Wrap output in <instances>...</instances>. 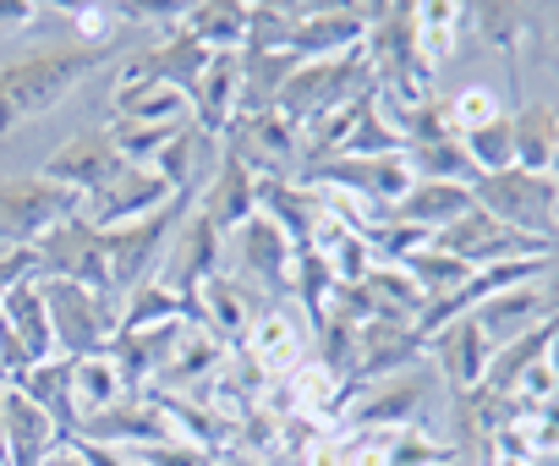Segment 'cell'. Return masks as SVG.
I'll return each mask as SVG.
<instances>
[{
    "label": "cell",
    "mask_w": 559,
    "mask_h": 466,
    "mask_svg": "<svg viewBox=\"0 0 559 466\" xmlns=\"http://www.w3.org/2000/svg\"><path fill=\"white\" fill-rule=\"evenodd\" d=\"M187 214H192V192H176L159 214L105 230V259H110V286H116V297H132L138 286H148V280L159 275L165 248H170L176 225H181Z\"/></svg>",
    "instance_id": "obj_3"
},
{
    "label": "cell",
    "mask_w": 559,
    "mask_h": 466,
    "mask_svg": "<svg viewBox=\"0 0 559 466\" xmlns=\"http://www.w3.org/2000/svg\"><path fill=\"white\" fill-rule=\"evenodd\" d=\"M219 264H225V237L219 230L192 208L181 225H176V237H170V248H165V264H159V286H170L181 302H187V313L198 319V291L219 275Z\"/></svg>",
    "instance_id": "obj_11"
},
{
    "label": "cell",
    "mask_w": 559,
    "mask_h": 466,
    "mask_svg": "<svg viewBox=\"0 0 559 466\" xmlns=\"http://www.w3.org/2000/svg\"><path fill=\"white\" fill-rule=\"evenodd\" d=\"M45 7H34V0H0V28H28Z\"/></svg>",
    "instance_id": "obj_43"
},
{
    "label": "cell",
    "mask_w": 559,
    "mask_h": 466,
    "mask_svg": "<svg viewBox=\"0 0 559 466\" xmlns=\"http://www.w3.org/2000/svg\"><path fill=\"white\" fill-rule=\"evenodd\" d=\"M121 395H127V384H121V368L110 362V351L72 362V406H78V422H83V417L110 411Z\"/></svg>",
    "instance_id": "obj_29"
},
{
    "label": "cell",
    "mask_w": 559,
    "mask_h": 466,
    "mask_svg": "<svg viewBox=\"0 0 559 466\" xmlns=\"http://www.w3.org/2000/svg\"><path fill=\"white\" fill-rule=\"evenodd\" d=\"M67 23H72V45H88V50H105V39L116 34V12L110 7H61Z\"/></svg>",
    "instance_id": "obj_39"
},
{
    "label": "cell",
    "mask_w": 559,
    "mask_h": 466,
    "mask_svg": "<svg viewBox=\"0 0 559 466\" xmlns=\"http://www.w3.org/2000/svg\"><path fill=\"white\" fill-rule=\"evenodd\" d=\"M472 203L483 214H493L499 225L537 237L543 248H554V208H559V181L554 176H532V170H499V176H472Z\"/></svg>",
    "instance_id": "obj_4"
},
{
    "label": "cell",
    "mask_w": 559,
    "mask_h": 466,
    "mask_svg": "<svg viewBox=\"0 0 559 466\" xmlns=\"http://www.w3.org/2000/svg\"><path fill=\"white\" fill-rule=\"evenodd\" d=\"M297 181H308V187H319V192H335V198H352V203H362L368 214H390L406 192H412V165H406V154H379V159H352V154H341V159H324V165H308V170H297Z\"/></svg>",
    "instance_id": "obj_5"
},
{
    "label": "cell",
    "mask_w": 559,
    "mask_h": 466,
    "mask_svg": "<svg viewBox=\"0 0 559 466\" xmlns=\"http://www.w3.org/2000/svg\"><path fill=\"white\" fill-rule=\"evenodd\" d=\"M72 439H78V433H72ZM78 450H83V466H132V455H127V450H116V444L78 439Z\"/></svg>",
    "instance_id": "obj_41"
},
{
    "label": "cell",
    "mask_w": 559,
    "mask_h": 466,
    "mask_svg": "<svg viewBox=\"0 0 559 466\" xmlns=\"http://www.w3.org/2000/svg\"><path fill=\"white\" fill-rule=\"evenodd\" d=\"M417 406H423V379L417 373H395L379 384H362L346 406V428L357 433H401L417 428Z\"/></svg>",
    "instance_id": "obj_16"
},
{
    "label": "cell",
    "mask_w": 559,
    "mask_h": 466,
    "mask_svg": "<svg viewBox=\"0 0 559 466\" xmlns=\"http://www.w3.org/2000/svg\"><path fill=\"white\" fill-rule=\"evenodd\" d=\"M444 116H450V132L466 138V132L499 121L504 110H499V94H493V88H461L455 99H444Z\"/></svg>",
    "instance_id": "obj_37"
},
{
    "label": "cell",
    "mask_w": 559,
    "mask_h": 466,
    "mask_svg": "<svg viewBox=\"0 0 559 466\" xmlns=\"http://www.w3.org/2000/svg\"><path fill=\"white\" fill-rule=\"evenodd\" d=\"M225 357H230V346H225L214 330L187 324L181 340H176V351H170V362L159 368V379H154L148 390H165V395H203L209 379L225 368Z\"/></svg>",
    "instance_id": "obj_19"
},
{
    "label": "cell",
    "mask_w": 559,
    "mask_h": 466,
    "mask_svg": "<svg viewBox=\"0 0 559 466\" xmlns=\"http://www.w3.org/2000/svg\"><path fill=\"white\" fill-rule=\"evenodd\" d=\"M219 237H230L236 225H247L252 214H258V176L219 143V165H214V176H209V187H203V203H192Z\"/></svg>",
    "instance_id": "obj_17"
},
{
    "label": "cell",
    "mask_w": 559,
    "mask_h": 466,
    "mask_svg": "<svg viewBox=\"0 0 559 466\" xmlns=\"http://www.w3.org/2000/svg\"><path fill=\"white\" fill-rule=\"evenodd\" d=\"M181 127H187V121H176V127H121V121H110L105 138L116 143V154H121L127 170H132V165H154V159L181 138Z\"/></svg>",
    "instance_id": "obj_35"
},
{
    "label": "cell",
    "mask_w": 559,
    "mask_h": 466,
    "mask_svg": "<svg viewBox=\"0 0 559 466\" xmlns=\"http://www.w3.org/2000/svg\"><path fill=\"white\" fill-rule=\"evenodd\" d=\"M362 94H373L368 50L330 56V61H302V67L286 77V88H280L274 116H286V121L302 132V127H313L319 116H330V110H341V105H352V99H362Z\"/></svg>",
    "instance_id": "obj_2"
},
{
    "label": "cell",
    "mask_w": 559,
    "mask_h": 466,
    "mask_svg": "<svg viewBox=\"0 0 559 466\" xmlns=\"http://www.w3.org/2000/svg\"><path fill=\"white\" fill-rule=\"evenodd\" d=\"M0 466H7V428H0Z\"/></svg>",
    "instance_id": "obj_45"
},
{
    "label": "cell",
    "mask_w": 559,
    "mask_h": 466,
    "mask_svg": "<svg viewBox=\"0 0 559 466\" xmlns=\"http://www.w3.org/2000/svg\"><path fill=\"white\" fill-rule=\"evenodd\" d=\"M368 45V23L357 7H297V23L286 34V56L297 61H330Z\"/></svg>",
    "instance_id": "obj_14"
},
{
    "label": "cell",
    "mask_w": 559,
    "mask_h": 466,
    "mask_svg": "<svg viewBox=\"0 0 559 466\" xmlns=\"http://www.w3.org/2000/svg\"><path fill=\"white\" fill-rule=\"evenodd\" d=\"M181 34L198 39L209 56H241L247 50V7L241 0H203V7H187Z\"/></svg>",
    "instance_id": "obj_27"
},
{
    "label": "cell",
    "mask_w": 559,
    "mask_h": 466,
    "mask_svg": "<svg viewBox=\"0 0 559 466\" xmlns=\"http://www.w3.org/2000/svg\"><path fill=\"white\" fill-rule=\"evenodd\" d=\"M493 466H510V461H493Z\"/></svg>",
    "instance_id": "obj_46"
},
{
    "label": "cell",
    "mask_w": 559,
    "mask_h": 466,
    "mask_svg": "<svg viewBox=\"0 0 559 466\" xmlns=\"http://www.w3.org/2000/svg\"><path fill=\"white\" fill-rule=\"evenodd\" d=\"M461 148H466V165H472V176H499V170H510V165H515L510 116H499V121H488V127L466 132V138H461Z\"/></svg>",
    "instance_id": "obj_34"
},
{
    "label": "cell",
    "mask_w": 559,
    "mask_h": 466,
    "mask_svg": "<svg viewBox=\"0 0 559 466\" xmlns=\"http://www.w3.org/2000/svg\"><path fill=\"white\" fill-rule=\"evenodd\" d=\"M230 259H236V280L241 286H263V291H274L280 302L292 297V264H297V248H292V237L280 230L269 214H252L247 225H236L230 230Z\"/></svg>",
    "instance_id": "obj_12"
},
{
    "label": "cell",
    "mask_w": 559,
    "mask_h": 466,
    "mask_svg": "<svg viewBox=\"0 0 559 466\" xmlns=\"http://www.w3.org/2000/svg\"><path fill=\"white\" fill-rule=\"evenodd\" d=\"M433 248L455 253L466 270H493V264H515V259H548V253H554V248H543L537 237H521V230L499 225V219H493V214H483L477 203H472L461 219H450L444 230H433Z\"/></svg>",
    "instance_id": "obj_10"
},
{
    "label": "cell",
    "mask_w": 559,
    "mask_h": 466,
    "mask_svg": "<svg viewBox=\"0 0 559 466\" xmlns=\"http://www.w3.org/2000/svg\"><path fill=\"white\" fill-rule=\"evenodd\" d=\"M176 198V187L154 170V165H132L105 198H94L83 214L99 225V230H116V225H132V219H148V214H159L165 203Z\"/></svg>",
    "instance_id": "obj_18"
},
{
    "label": "cell",
    "mask_w": 559,
    "mask_h": 466,
    "mask_svg": "<svg viewBox=\"0 0 559 466\" xmlns=\"http://www.w3.org/2000/svg\"><path fill=\"white\" fill-rule=\"evenodd\" d=\"M406 165H412L417 181H472V165H466V148H461L455 132L406 143Z\"/></svg>",
    "instance_id": "obj_31"
},
{
    "label": "cell",
    "mask_w": 559,
    "mask_h": 466,
    "mask_svg": "<svg viewBox=\"0 0 559 466\" xmlns=\"http://www.w3.org/2000/svg\"><path fill=\"white\" fill-rule=\"evenodd\" d=\"M45 291V308H50V330H56V357H99L110 351L116 340V319H121V302L116 297H99V291H83V286H67V280H39Z\"/></svg>",
    "instance_id": "obj_7"
},
{
    "label": "cell",
    "mask_w": 559,
    "mask_h": 466,
    "mask_svg": "<svg viewBox=\"0 0 559 466\" xmlns=\"http://www.w3.org/2000/svg\"><path fill=\"white\" fill-rule=\"evenodd\" d=\"M99 67H105V50H88V45H56V50L0 67V138L17 121H34L67 105Z\"/></svg>",
    "instance_id": "obj_1"
},
{
    "label": "cell",
    "mask_w": 559,
    "mask_h": 466,
    "mask_svg": "<svg viewBox=\"0 0 559 466\" xmlns=\"http://www.w3.org/2000/svg\"><path fill=\"white\" fill-rule=\"evenodd\" d=\"M34 259H39V280H67V286L116 297V286H110V259H105V230H99L88 214H72V219L50 225L45 237L34 242ZM116 302H121V297H116Z\"/></svg>",
    "instance_id": "obj_6"
},
{
    "label": "cell",
    "mask_w": 559,
    "mask_h": 466,
    "mask_svg": "<svg viewBox=\"0 0 559 466\" xmlns=\"http://www.w3.org/2000/svg\"><path fill=\"white\" fill-rule=\"evenodd\" d=\"M209 61H214V56H209V50H203L198 39H187L181 28H170V34H165V39H159V45H154V50H148V56H143L138 67H127V72H132V77H148V83H170V88L192 94V88H198V77L209 72Z\"/></svg>",
    "instance_id": "obj_25"
},
{
    "label": "cell",
    "mask_w": 559,
    "mask_h": 466,
    "mask_svg": "<svg viewBox=\"0 0 559 466\" xmlns=\"http://www.w3.org/2000/svg\"><path fill=\"white\" fill-rule=\"evenodd\" d=\"M472 23L510 56V72H515V50H521V7H472Z\"/></svg>",
    "instance_id": "obj_38"
},
{
    "label": "cell",
    "mask_w": 559,
    "mask_h": 466,
    "mask_svg": "<svg viewBox=\"0 0 559 466\" xmlns=\"http://www.w3.org/2000/svg\"><path fill=\"white\" fill-rule=\"evenodd\" d=\"M187 116H192V105H187L181 88L148 83V77H132L127 72L121 88H116V116L110 121H121V127H176Z\"/></svg>",
    "instance_id": "obj_22"
},
{
    "label": "cell",
    "mask_w": 559,
    "mask_h": 466,
    "mask_svg": "<svg viewBox=\"0 0 559 466\" xmlns=\"http://www.w3.org/2000/svg\"><path fill=\"white\" fill-rule=\"evenodd\" d=\"M461 28H466V7H450V0H428V7H417V39H423L428 67L450 61Z\"/></svg>",
    "instance_id": "obj_33"
},
{
    "label": "cell",
    "mask_w": 559,
    "mask_h": 466,
    "mask_svg": "<svg viewBox=\"0 0 559 466\" xmlns=\"http://www.w3.org/2000/svg\"><path fill=\"white\" fill-rule=\"evenodd\" d=\"M39 176L56 181V187H67V192H78L83 203H94V198H105V192L127 176V159L116 154V143H110L105 132H83V138H72L67 148H56Z\"/></svg>",
    "instance_id": "obj_13"
},
{
    "label": "cell",
    "mask_w": 559,
    "mask_h": 466,
    "mask_svg": "<svg viewBox=\"0 0 559 466\" xmlns=\"http://www.w3.org/2000/svg\"><path fill=\"white\" fill-rule=\"evenodd\" d=\"M0 324L12 330V340L28 351V362H50L56 357V330H50V308L39 280H23L0 297Z\"/></svg>",
    "instance_id": "obj_23"
},
{
    "label": "cell",
    "mask_w": 559,
    "mask_h": 466,
    "mask_svg": "<svg viewBox=\"0 0 559 466\" xmlns=\"http://www.w3.org/2000/svg\"><path fill=\"white\" fill-rule=\"evenodd\" d=\"M423 351L433 357V368H439V379L450 384L455 401L472 395V390L488 379V362H493V346H488V335L477 330V319H455V324L433 330V335L423 340Z\"/></svg>",
    "instance_id": "obj_15"
},
{
    "label": "cell",
    "mask_w": 559,
    "mask_h": 466,
    "mask_svg": "<svg viewBox=\"0 0 559 466\" xmlns=\"http://www.w3.org/2000/svg\"><path fill=\"white\" fill-rule=\"evenodd\" d=\"M543 313L559 324V242H554V253L543 264Z\"/></svg>",
    "instance_id": "obj_42"
},
{
    "label": "cell",
    "mask_w": 559,
    "mask_h": 466,
    "mask_svg": "<svg viewBox=\"0 0 559 466\" xmlns=\"http://www.w3.org/2000/svg\"><path fill=\"white\" fill-rule=\"evenodd\" d=\"M510 143H515V170L548 176L559 154V110L554 105H521L510 116Z\"/></svg>",
    "instance_id": "obj_28"
},
{
    "label": "cell",
    "mask_w": 559,
    "mask_h": 466,
    "mask_svg": "<svg viewBox=\"0 0 559 466\" xmlns=\"http://www.w3.org/2000/svg\"><path fill=\"white\" fill-rule=\"evenodd\" d=\"M466 319H477V330L488 335V346L499 351V346H510V340H521L526 330H537L548 313H543V280H526V286H510V291H499V297H488L477 313H466Z\"/></svg>",
    "instance_id": "obj_21"
},
{
    "label": "cell",
    "mask_w": 559,
    "mask_h": 466,
    "mask_svg": "<svg viewBox=\"0 0 559 466\" xmlns=\"http://www.w3.org/2000/svg\"><path fill=\"white\" fill-rule=\"evenodd\" d=\"M241 357L263 373V379H292V373H302L308 362H313V324H308V313L286 297V302H274V308H263L252 324H247V335H241Z\"/></svg>",
    "instance_id": "obj_9"
},
{
    "label": "cell",
    "mask_w": 559,
    "mask_h": 466,
    "mask_svg": "<svg viewBox=\"0 0 559 466\" xmlns=\"http://www.w3.org/2000/svg\"><path fill=\"white\" fill-rule=\"evenodd\" d=\"M0 428H7V466H45L61 444V428L23 390H0Z\"/></svg>",
    "instance_id": "obj_20"
},
{
    "label": "cell",
    "mask_w": 559,
    "mask_h": 466,
    "mask_svg": "<svg viewBox=\"0 0 559 466\" xmlns=\"http://www.w3.org/2000/svg\"><path fill=\"white\" fill-rule=\"evenodd\" d=\"M526 433H532V450H537V455H554V450H559V401L537 406V411L526 417Z\"/></svg>",
    "instance_id": "obj_40"
},
{
    "label": "cell",
    "mask_w": 559,
    "mask_h": 466,
    "mask_svg": "<svg viewBox=\"0 0 559 466\" xmlns=\"http://www.w3.org/2000/svg\"><path fill=\"white\" fill-rule=\"evenodd\" d=\"M170 319H187V324H192L187 302H181L170 286L148 280V286H138L132 297H121V319H116V330H148V324H170Z\"/></svg>",
    "instance_id": "obj_32"
},
{
    "label": "cell",
    "mask_w": 559,
    "mask_h": 466,
    "mask_svg": "<svg viewBox=\"0 0 559 466\" xmlns=\"http://www.w3.org/2000/svg\"><path fill=\"white\" fill-rule=\"evenodd\" d=\"M472 208V181H412V192L390 208V219L417 225V230H444L450 219H461Z\"/></svg>",
    "instance_id": "obj_24"
},
{
    "label": "cell",
    "mask_w": 559,
    "mask_h": 466,
    "mask_svg": "<svg viewBox=\"0 0 559 466\" xmlns=\"http://www.w3.org/2000/svg\"><path fill=\"white\" fill-rule=\"evenodd\" d=\"M45 466H83V450H78V439H61L56 450H50V461Z\"/></svg>",
    "instance_id": "obj_44"
},
{
    "label": "cell",
    "mask_w": 559,
    "mask_h": 466,
    "mask_svg": "<svg viewBox=\"0 0 559 466\" xmlns=\"http://www.w3.org/2000/svg\"><path fill=\"white\" fill-rule=\"evenodd\" d=\"M444 461H455V444H439V439H428L423 428H401V433H390L384 466H444Z\"/></svg>",
    "instance_id": "obj_36"
},
{
    "label": "cell",
    "mask_w": 559,
    "mask_h": 466,
    "mask_svg": "<svg viewBox=\"0 0 559 466\" xmlns=\"http://www.w3.org/2000/svg\"><path fill=\"white\" fill-rule=\"evenodd\" d=\"M7 390H23L56 428H61V439H72L78 433V406H72V357H50V362H34L17 384H7Z\"/></svg>",
    "instance_id": "obj_26"
},
{
    "label": "cell",
    "mask_w": 559,
    "mask_h": 466,
    "mask_svg": "<svg viewBox=\"0 0 559 466\" xmlns=\"http://www.w3.org/2000/svg\"><path fill=\"white\" fill-rule=\"evenodd\" d=\"M88 203L45 176H0V253L34 248L50 225L83 214Z\"/></svg>",
    "instance_id": "obj_8"
},
{
    "label": "cell",
    "mask_w": 559,
    "mask_h": 466,
    "mask_svg": "<svg viewBox=\"0 0 559 466\" xmlns=\"http://www.w3.org/2000/svg\"><path fill=\"white\" fill-rule=\"evenodd\" d=\"M401 270L417 280V291H423L428 302H444L450 291H461V286L477 275V270H466L455 253H444V248H433V242H428V248H417L412 259H401Z\"/></svg>",
    "instance_id": "obj_30"
}]
</instances>
